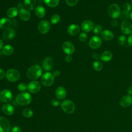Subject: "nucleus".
Returning <instances> with one entry per match:
<instances>
[{
	"label": "nucleus",
	"mask_w": 132,
	"mask_h": 132,
	"mask_svg": "<svg viewBox=\"0 0 132 132\" xmlns=\"http://www.w3.org/2000/svg\"><path fill=\"white\" fill-rule=\"evenodd\" d=\"M102 44V39L97 36H93L89 41V46L92 49H97L100 47Z\"/></svg>",
	"instance_id": "8"
},
{
	"label": "nucleus",
	"mask_w": 132,
	"mask_h": 132,
	"mask_svg": "<svg viewBox=\"0 0 132 132\" xmlns=\"http://www.w3.org/2000/svg\"><path fill=\"white\" fill-rule=\"evenodd\" d=\"M44 2L47 6L52 8L57 7L59 3V0H44Z\"/></svg>",
	"instance_id": "29"
},
{
	"label": "nucleus",
	"mask_w": 132,
	"mask_h": 132,
	"mask_svg": "<svg viewBox=\"0 0 132 132\" xmlns=\"http://www.w3.org/2000/svg\"><path fill=\"white\" fill-rule=\"evenodd\" d=\"M65 60L67 62H70L72 60V57L71 55H67L65 57Z\"/></svg>",
	"instance_id": "46"
},
{
	"label": "nucleus",
	"mask_w": 132,
	"mask_h": 132,
	"mask_svg": "<svg viewBox=\"0 0 132 132\" xmlns=\"http://www.w3.org/2000/svg\"><path fill=\"white\" fill-rule=\"evenodd\" d=\"M127 92L129 95L132 94V86L128 87V88L127 89Z\"/></svg>",
	"instance_id": "48"
},
{
	"label": "nucleus",
	"mask_w": 132,
	"mask_h": 132,
	"mask_svg": "<svg viewBox=\"0 0 132 132\" xmlns=\"http://www.w3.org/2000/svg\"><path fill=\"white\" fill-rule=\"evenodd\" d=\"M129 18H130L131 21H132V11L130 12V14H129Z\"/></svg>",
	"instance_id": "50"
},
{
	"label": "nucleus",
	"mask_w": 132,
	"mask_h": 132,
	"mask_svg": "<svg viewBox=\"0 0 132 132\" xmlns=\"http://www.w3.org/2000/svg\"><path fill=\"white\" fill-rule=\"evenodd\" d=\"M54 65V60L53 59L50 57L45 58L42 63V69L45 71H51Z\"/></svg>",
	"instance_id": "13"
},
{
	"label": "nucleus",
	"mask_w": 132,
	"mask_h": 132,
	"mask_svg": "<svg viewBox=\"0 0 132 132\" xmlns=\"http://www.w3.org/2000/svg\"><path fill=\"white\" fill-rule=\"evenodd\" d=\"M24 6L28 10H34L36 5V0H24Z\"/></svg>",
	"instance_id": "26"
},
{
	"label": "nucleus",
	"mask_w": 132,
	"mask_h": 132,
	"mask_svg": "<svg viewBox=\"0 0 132 132\" xmlns=\"http://www.w3.org/2000/svg\"><path fill=\"white\" fill-rule=\"evenodd\" d=\"M55 95L56 97L59 100L64 99L67 95V92L64 88L60 86L58 87L55 91Z\"/></svg>",
	"instance_id": "19"
},
{
	"label": "nucleus",
	"mask_w": 132,
	"mask_h": 132,
	"mask_svg": "<svg viewBox=\"0 0 132 132\" xmlns=\"http://www.w3.org/2000/svg\"><path fill=\"white\" fill-rule=\"evenodd\" d=\"M93 67L95 71H100L103 68V64L102 61L97 60L93 62Z\"/></svg>",
	"instance_id": "30"
},
{
	"label": "nucleus",
	"mask_w": 132,
	"mask_h": 132,
	"mask_svg": "<svg viewBox=\"0 0 132 132\" xmlns=\"http://www.w3.org/2000/svg\"><path fill=\"white\" fill-rule=\"evenodd\" d=\"M15 101L20 105L24 106H27L30 103L31 101V96L29 93L23 92L16 96Z\"/></svg>",
	"instance_id": "2"
},
{
	"label": "nucleus",
	"mask_w": 132,
	"mask_h": 132,
	"mask_svg": "<svg viewBox=\"0 0 132 132\" xmlns=\"http://www.w3.org/2000/svg\"><path fill=\"white\" fill-rule=\"evenodd\" d=\"M11 21L8 18H3L0 20V28L6 29L10 28Z\"/></svg>",
	"instance_id": "23"
},
{
	"label": "nucleus",
	"mask_w": 132,
	"mask_h": 132,
	"mask_svg": "<svg viewBox=\"0 0 132 132\" xmlns=\"http://www.w3.org/2000/svg\"><path fill=\"white\" fill-rule=\"evenodd\" d=\"M131 5H132V0L131 1Z\"/></svg>",
	"instance_id": "51"
},
{
	"label": "nucleus",
	"mask_w": 132,
	"mask_h": 132,
	"mask_svg": "<svg viewBox=\"0 0 132 132\" xmlns=\"http://www.w3.org/2000/svg\"><path fill=\"white\" fill-rule=\"evenodd\" d=\"M5 76L8 81L10 82H15L20 79V73L16 69H10L7 71Z\"/></svg>",
	"instance_id": "4"
},
{
	"label": "nucleus",
	"mask_w": 132,
	"mask_h": 132,
	"mask_svg": "<svg viewBox=\"0 0 132 132\" xmlns=\"http://www.w3.org/2000/svg\"><path fill=\"white\" fill-rule=\"evenodd\" d=\"M42 68L38 64H35L29 67L27 72V77L31 80H35L39 78L42 75Z\"/></svg>",
	"instance_id": "1"
},
{
	"label": "nucleus",
	"mask_w": 132,
	"mask_h": 132,
	"mask_svg": "<svg viewBox=\"0 0 132 132\" xmlns=\"http://www.w3.org/2000/svg\"><path fill=\"white\" fill-rule=\"evenodd\" d=\"M12 97V94L10 90L4 89L0 93V99L3 102L7 103L11 101Z\"/></svg>",
	"instance_id": "14"
},
{
	"label": "nucleus",
	"mask_w": 132,
	"mask_h": 132,
	"mask_svg": "<svg viewBox=\"0 0 132 132\" xmlns=\"http://www.w3.org/2000/svg\"><path fill=\"white\" fill-rule=\"evenodd\" d=\"M121 29L125 35H130L132 33V24L128 21H124L121 25Z\"/></svg>",
	"instance_id": "12"
},
{
	"label": "nucleus",
	"mask_w": 132,
	"mask_h": 132,
	"mask_svg": "<svg viewBox=\"0 0 132 132\" xmlns=\"http://www.w3.org/2000/svg\"><path fill=\"white\" fill-rule=\"evenodd\" d=\"M18 9L16 7H11L7 11V15L9 18H13L18 14Z\"/></svg>",
	"instance_id": "28"
},
{
	"label": "nucleus",
	"mask_w": 132,
	"mask_h": 132,
	"mask_svg": "<svg viewBox=\"0 0 132 132\" xmlns=\"http://www.w3.org/2000/svg\"><path fill=\"white\" fill-rule=\"evenodd\" d=\"M127 42H128V44L132 46V34H130L128 37V39H127Z\"/></svg>",
	"instance_id": "44"
},
{
	"label": "nucleus",
	"mask_w": 132,
	"mask_h": 132,
	"mask_svg": "<svg viewBox=\"0 0 132 132\" xmlns=\"http://www.w3.org/2000/svg\"><path fill=\"white\" fill-rule=\"evenodd\" d=\"M94 27L93 22L91 20H85L81 24V29L85 32H89Z\"/></svg>",
	"instance_id": "17"
},
{
	"label": "nucleus",
	"mask_w": 132,
	"mask_h": 132,
	"mask_svg": "<svg viewBox=\"0 0 132 132\" xmlns=\"http://www.w3.org/2000/svg\"><path fill=\"white\" fill-rule=\"evenodd\" d=\"M67 31L71 36H76L79 32L80 28L79 26L76 24H71L68 27Z\"/></svg>",
	"instance_id": "20"
},
{
	"label": "nucleus",
	"mask_w": 132,
	"mask_h": 132,
	"mask_svg": "<svg viewBox=\"0 0 132 132\" xmlns=\"http://www.w3.org/2000/svg\"><path fill=\"white\" fill-rule=\"evenodd\" d=\"M92 58H93L94 59L96 60H98L99 58H100V56L99 54H98V53H94L92 54Z\"/></svg>",
	"instance_id": "45"
},
{
	"label": "nucleus",
	"mask_w": 132,
	"mask_h": 132,
	"mask_svg": "<svg viewBox=\"0 0 132 132\" xmlns=\"http://www.w3.org/2000/svg\"><path fill=\"white\" fill-rule=\"evenodd\" d=\"M22 114L24 117L30 118L33 116L34 112L31 109L29 108H25L23 110Z\"/></svg>",
	"instance_id": "31"
},
{
	"label": "nucleus",
	"mask_w": 132,
	"mask_h": 132,
	"mask_svg": "<svg viewBox=\"0 0 132 132\" xmlns=\"http://www.w3.org/2000/svg\"><path fill=\"white\" fill-rule=\"evenodd\" d=\"M35 12L36 16L39 18H43L46 14V11L45 8L41 5H39L35 8Z\"/></svg>",
	"instance_id": "24"
},
{
	"label": "nucleus",
	"mask_w": 132,
	"mask_h": 132,
	"mask_svg": "<svg viewBox=\"0 0 132 132\" xmlns=\"http://www.w3.org/2000/svg\"><path fill=\"white\" fill-rule=\"evenodd\" d=\"M5 75H6V74H5L4 71L3 69H0V80L4 78Z\"/></svg>",
	"instance_id": "43"
},
{
	"label": "nucleus",
	"mask_w": 132,
	"mask_h": 132,
	"mask_svg": "<svg viewBox=\"0 0 132 132\" xmlns=\"http://www.w3.org/2000/svg\"><path fill=\"white\" fill-rule=\"evenodd\" d=\"M107 12L111 18L117 19L120 16L121 9L118 5L116 4H112L108 7Z\"/></svg>",
	"instance_id": "3"
},
{
	"label": "nucleus",
	"mask_w": 132,
	"mask_h": 132,
	"mask_svg": "<svg viewBox=\"0 0 132 132\" xmlns=\"http://www.w3.org/2000/svg\"><path fill=\"white\" fill-rule=\"evenodd\" d=\"M88 37L86 33L81 32L79 35V39L81 42H85L87 40Z\"/></svg>",
	"instance_id": "38"
},
{
	"label": "nucleus",
	"mask_w": 132,
	"mask_h": 132,
	"mask_svg": "<svg viewBox=\"0 0 132 132\" xmlns=\"http://www.w3.org/2000/svg\"><path fill=\"white\" fill-rule=\"evenodd\" d=\"M27 89V86L25 83L22 82L18 85V89L21 92H24Z\"/></svg>",
	"instance_id": "36"
},
{
	"label": "nucleus",
	"mask_w": 132,
	"mask_h": 132,
	"mask_svg": "<svg viewBox=\"0 0 132 132\" xmlns=\"http://www.w3.org/2000/svg\"><path fill=\"white\" fill-rule=\"evenodd\" d=\"M11 128L9 120L5 117H0V132H8Z\"/></svg>",
	"instance_id": "9"
},
{
	"label": "nucleus",
	"mask_w": 132,
	"mask_h": 132,
	"mask_svg": "<svg viewBox=\"0 0 132 132\" xmlns=\"http://www.w3.org/2000/svg\"><path fill=\"white\" fill-rule=\"evenodd\" d=\"M60 20V16L58 14H53L51 18V22L53 24H57Z\"/></svg>",
	"instance_id": "32"
},
{
	"label": "nucleus",
	"mask_w": 132,
	"mask_h": 132,
	"mask_svg": "<svg viewBox=\"0 0 132 132\" xmlns=\"http://www.w3.org/2000/svg\"><path fill=\"white\" fill-rule=\"evenodd\" d=\"M62 110L67 113H72L75 110V105L74 103L69 100H64L61 104Z\"/></svg>",
	"instance_id": "5"
},
{
	"label": "nucleus",
	"mask_w": 132,
	"mask_h": 132,
	"mask_svg": "<svg viewBox=\"0 0 132 132\" xmlns=\"http://www.w3.org/2000/svg\"><path fill=\"white\" fill-rule=\"evenodd\" d=\"M126 38L124 35H121L118 38V43L120 45H124L126 42Z\"/></svg>",
	"instance_id": "33"
},
{
	"label": "nucleus",
	"mask_w": 132,
	"mask_h": 132,
	"mask_svg": "<svg viewBox=\"0 0 132 132\" xmlns=\"http://www.w3.org/2000/svg\"><path fill=\"white\" fill-rule=\"evenodd\" d=\"M63 52L68 55L73 54L75 51L74 45L70 41L64 42L62 45Z\"/></svg>",
	"instance_id": "10"
},
{
	"label": "nucleus",
	"mask_w": 132,
	"mask_h": 132,
	"mask_svg": "<svg viewBox=\"0 0 132 132\" xmlns=\"http://www.w3.org/2000/svg\"><path fill=\"white\" fill-rule=\"evenodd\" d=\"M3 46V41H2V40L0 39V50H1V49H2Z\"/></svg>",
	"instance_id": "49"
},
{
	"label": "nucleus",
	"mask_w": 132,
	"mask_h": 132,
	"mask_svg": "<svg viewBox=\"0 0 132 132\" xmlns=\"http://www.w3.org/2000/svg\"><path fill=\"white\" fill-rule=\"evenodd\" d=\"M78 0H65L66 3L69 6H75L77 3Z\"/></svg>",
	"instance_id": "39"
},
{
	"label": "nucleus",
	"mask_w": 132,
	"mask_h": 132,
	"mask_svg": "<svg viewBox=\"0 0 132 132\" xmlns=\"http://www.w3.org/2000/svg\"><path fill=\"white\" fill-rule=\"evenodd\" d=\"M51 104L53 106L56 107L60 104V102L57 99H53L51 101Z\"/></svg>",
	"instance_id": "40"
},
{
	"label": "nucleus",
	"mask_w": 132,
	"mask_h": 132,
	"mask_svg": "<svg viewBox=\"0 0 132 132\" xmlns=\"http://www.w3.org/2000/svg\"><path fill=\"white\" fill-rule=\"evenodd\" d=\"M131 104H132V97L130 95H129V94H126L123 96L120 100V105L124 108L128 107Z\"/></svg>",
	"instance_id": "15"
},
{
	"label": "nucleus",
	"mask_w": 132,
	"mask_h": 132,
	"mask_svg": "<svg viewBox=\"0 0 132 132\" xmlns=\"http://www.w3.org/2000/svg\"><path fill=\"white\" fill-rule=\"evenodd\" d=\"M131 9V5L128 3H125L123 5V11L124 12L130 13Z\"/></svg>",
	"instance_id": "34"
},
{
	"label": "nucleus",
	"mask_w": 132,
	"mask_h": 132,
	"mask_svg": "<svg viewBox=\"0 0 132 132\" xmlns=\"http://www.w3.org/2000/svg\"><path fill=\"white\" fill-rule=\"evenodd\" d=\"M118 24V22L116 19H112L111 21V25L113 27H116Z\"/></svg>",
	"instance_id": "41"
},
{
	"label": "nucleus",
	"mask_w": 132,
	"mask_h": 132,
	"mask_svg": "<svg viewBox=\"0 0 132 132\" xmlns=\"http://www.w3.org/2000/svg\"><path fill=\"white\" fill-rule=\"evenodd\" d=\"M51 24L46 20H43L39 22L38 25V30L41 34H46L50 29Z\"/></svg>",
	"instance_id": "7"
},
{
	"label": "nucleus",
	"mask_w": 132,
	"mask_h": 132,
	"mask_svg": "<svg viewBox=\"0 0 132 132\" xmlns=\"http://www.w3.org/2000/svg\"><path fill=\"white\" fill-rule=\"evenodd\" d=\"M54 78L53 73L50 72H46L44 73L41 78V81L44 86L48 87L51 86L54 81Z\"/></svg>",
	"instance_id": "6"
},
{
	"label": "nucleus",
	"mask_w": 132,
	"mask_h": 132,
	"mask_svg": "<svg viewBox=\"0 0 132 132\" xmlns=\"http://www.w3.org/2000/svg\"><path fill=\"white\" fill-rule=\"evenodd\" d=\"M129 13H127L123 11L120 16V18L121 20H122L123 21H126L127 19L129 17Z\"/></svg>",
	"instance_id": "37"
},
{
	"label": "nucleus",
	"mask_w": 132,
	"mask_h": 132,
	"mask_svg": "<svg viewBox=\"0 0 132 132\" xmlns=\"http://www.w3.org/2000/svg\"><path fill=\"white\" fill-rule=\"evenodd\" d=\"M103 28L100 25H96L93 28V32L95 35H98L102 31Z\"/></svg>",
	"instance_id": "35"
},
{
	"label": "nucleus",
	"mask_w": 132,
	"mask_h": 132,
	"mask_svg": "<svg viewBox=\"0 0 132 132\" xmlns=\"http://www.w3.org/2000/svg\"><path fill=\"white\" fill-rule=\"evenodd\" d=\"M101 37L102 39L104 40L110 41L113 38L114 35L111 31L105 29L102 31V32L101 33Z\"/></svg>",
	"instance_id": "21"
},
{
	"label": "nucleus",
	"mask_w": 132,
	"mask_h": 132,
	"mask_svg": "<svg viewBox=\"0 0 132 132\" xmlns=\"http://www.w3.org/2000/svg\"><path fill=\"white\" fill-rule=\"evenodd\" d=\"M2 52L5 55L10 56L13 53L14 48L13 46L10 45H6L3 47Z\"/></svg>",
	"instance_id": "27"
},
{
	"label": "nucleus",
	"mask_w": 132,
	"mask_h": 132,
	"mask_svg": "<svg viewBox=\"0 0 132 132\" xmlns=\"http://www.w3.org/2000/svg\"><path fill=\"white\" fill-rule=\"evenodd\" d=\"M112 53L108 51H104L100 56L101 59L105 62L109 61L112 58Z\"/></svg>",
	"instance_id": "25"
},
{
	"label": "nucleus",
	"mask_w": 132,
	"mask_h": 132,
	"mask_svg": "<svg viewBox=\"0 0 132 132\" xmlns=\"http://www.w3.org/2000/svg\"><path fill=\"white\" fill-rule=\"evenodd\" d=\"M53 75L54 77H58L60 75V71L59 70H55L53 72Z\"/></svg>",
	"instance_id": "47"
},
{
	"label": "nucleus",
	"mask_w": 132,
	"mask_h": 132,
	"mask_svg": "<svg viewBox=\"0 0 132 132\" xmlns=\"http://www.w3.org/2000/svg\"><path fill=\"white\" fill-rule=\"evenodd\" d=\"M16 32L14 29L9 28L5 30L3 34V37L5 40L9 41L12 40L15 36Z\"/></svg>",
	"instance_id": "16"
},
{
	"label": "nucleus",
	"mask_w": 132,
	"mask_h": 132,
	"mask_svg": "<svg viewBox=\"0 0 132 132\" xmlns=\"http://www.w3.org/2000/svg\"><path fill=\"white\" fill-rule=\"evenodd\" d=\"M27 89L32 93H38L41 89V84L38 81H32L28 84Z\"/></svg>",
	"instance_id": "11"
},
{
	"label": "nucleus",
	"mask_w": 132,
	"mask_h": 132,
	"mask_svg": "<svg viewBox=\"0 0 132 132\" xmlns=\"http://www.w3.org/2000/svg\"><path fill=\"white\" fill-rule=\"evenodd\" d=\"M19 15L20 19L24 21H28L31 17L30 12L28 10L23 8H21L20 9L19 12Z\"/></svg>",
	"instance_id": "18"
},
{
	"label": "nucleus",
	"mask_w": 132,
	"mask_h": 132,
	"mask_svg": "<svg viewBox=\"0 0 132 132\" xmlns=\"http://www.w3.org/2000/svg\"><path fill=\"white\" fill-rule=\"evenodd\" d=\"M3 112L8 116H11L13 114L14 112V107L10 104H5L2 107Z\"/></svg>",
	"instance_id": "22"
},
{
	"label": "nucleus",
	"mask_w": 132,
	"mask_h": 132,
	"mask_svg": "<svg viewBox=\"0 0 132 132\" xmlns=\"http://www.w3.org/2000/svg\"><path fill=\"white\" fill-rule=\"evenodd\" d=\"M11 132H21V129L20 127L15 126L12 128Z\"/></svg>",
	"instance_id": "42"
}]
</instances>
